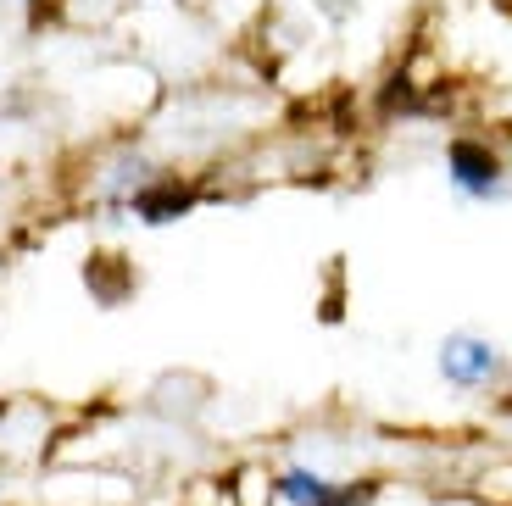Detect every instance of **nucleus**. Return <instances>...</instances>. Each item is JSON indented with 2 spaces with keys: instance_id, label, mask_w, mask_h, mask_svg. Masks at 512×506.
<instances>
[{
  "instance_id": "obj_3",
  "label": "nucleus",
  "mask_w": 512,
  "mask_h": 506,
  "mask_svg": "<svg viewBox=\"0 0 512 506\" xmlns=\"http://www.w3.org/2000/svg\"><path fill=\"white\" fill-rule=\"evenodd\" d=\"M440 367H446L451 384H485L490 373H496V351H490L485 340L457 334V340H446V351H440Z\"/></svg>"
},
{
  "instance_id": "obj_4",
  "label": "nucleus",
  "mask_w": 512,
  "mask_h": 506,
  "mask_svg": "<svg viewBox=\"0 0 512 506\" xmlns=\"http://www.w3.org/2000/svg\"><path fill=\"white\" fill-rule=\"evenodd\" d=\"M195 201H201V195H195L190 184L167 178V184H151V190H140L128 206H134V217H140V223H173V217H184Z\"/></svg>"
},
{
  "instance_id": "obj_2",
  "label": "nucleus",
  "mask_w": 512,
  "mask_h": 506,
  "mask_svg": "<svg viewBox=\"0 0 512 506\" xmlns=\"http://www.w3.org/2000/svg\"><path fill=\"white\" fill-rule=\"evenodd\" d=\"M279 495L290 506H357L368 490H357V484L334 490L329 479H318V473H307V468H295V473H284V479H279Z\"/></svg>"
},
{
  "instance_id": "obj_1",
  "label": "nucleus",
  "mask_w": 512,
  "mask_h": 506,
  "mask_svg": "<svg viewBox=\"0 0 512 506\" xmlns=\"http://www.w3.org/2000/svg\"><path fill=\"white\" fill-rule=\"evenodd\" d=\"M446 167H451V184H457L462 195H474V201H485V195L501 190V162L474 140H451Z\"/></svg>"
}]
</instances>
